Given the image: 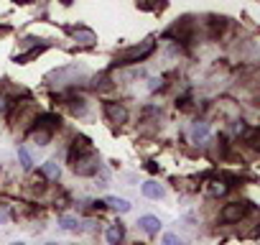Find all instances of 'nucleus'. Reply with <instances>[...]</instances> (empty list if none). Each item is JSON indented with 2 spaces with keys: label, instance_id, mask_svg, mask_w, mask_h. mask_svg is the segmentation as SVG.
I'll use <instances>...</instances> for the list:
<instances>
[{
  "label": "nucleus",
  "instance_id": "nucleus-1",
  "mask_svg": "<svg viewBox=\"0 0 260 245\" xmlns=\"http://www.w3.org/2000/svg\"><path fill=\"white\" fill-rule=\"evenodd\" d=\"M156 51V41L148 39V41H143L138 43V46H128V49H122L118 57H115V64L118 66H128V64H138V61H145L151 57V54Z\"/></svg>",
  "mask_w": 260,
  "mask_h": 245
},
{
  "label": "nucleus",
  "instance_id": "nucleus-2",
  "mask_svg": "<svg viewBox=\"0 0 260 245\" xmlns=\"http://www.w3.org/2000/svg\"><path fill=\"white\" fill-rule=\"evenodd\" d=\"M72 169L77 176H95L100 171V156L95 151H89L87 156H82V159H77L72 163Z\"/></svg>",
  "mask_w": 260,
  "mask_h": 245
},
{
  "label": "nucleus",
  "instance_id": "nucleus-3",
  "mask_svg": "<svg viewBox=\"0 0 260 245\" xmlns=\"http://www.w3.org/2000/svg\"><path fill=\"white\" fill-rule=\"evenodd\" d=\"M247 209H250V204H247V202H230V204L222 207L220 220L224 222V225H235V222H240L247 215Z\"/></svg>",
  "mask_w": 260,
  "mask_h": 245
},
{
  "label": "nucleus",
  "instance_id": "nucleus-4",
  "mask_svg": "<svg viewBox=\"0 0 260 245\" xmlns=\"http://www.w3.org/2000/svg\"><path fill=\"white\" fill-rule=\"evenodd\" d=\"M102 113L110 122H115V125H122V122H128V107L122 102H115V100H105L102 102Z\"/></svg>",
  "mask_w": 260,
  "mask_h": 245
},
{
  "label": "nucleus",
  "instance_id": "nucleus-5",
  "mask_svg": "<svg viewBox=\"0 0 260 245\" xmlns=\"http://www.w3.org/2000/svg\"><path fill=\"white\" fill-rule=\"evenodd\" d=\"M89 151H92V143H89L87 136H77L72 148H69V163H74L77 159H82V156H87Z\"/></svg>",
  "mask_w": 260,
  "mask_h": 245
},
{
  "label": "nucleus",
  "instance_id": "nucleus-6",
  "mask_svg": "<svg viewBox=\"0 0 260 245\" xmlns=\"http://www.w3.org/2000/svg\"><path fill=\"white\" fill-rule=\"evenodd\" d=\"M138 227L145 232V235H158V230H161V220L156 215H143L138 217Z\"/></svg>",
  "mask_w": 260,
  "mask_h": 245
},
{
  "label": "nucleus",
  "instance_id": "nucleus-7",
  "mask_svg": "<svg viewBox=\"0 0 260 245\" xmlns=\"http://www.w3.org/2000/svg\"><path fill=\"white\" fill-rule=\"evenodd\" d=\"M105 238H107L110 245H120L122 238H125V225H122V222H112V225L107 227V232H105Z\"/></svg>",
  "mask_w": 260,
  "mask_h": 245
},
{
  "label": "nucleus",
  "instance_id": "nucleus-8",
  "mask_svg": "<svg viewBox=\"0 0 260 245\" xmlns=\"http://www.w3.org/2000/svg\"><path fill=\"white\" fill-rule=\"evenodd\" d=\"M140 189H143V197H148V199H163L166 197V189L158 184V182H153V179L145 182Z\"/></svg>",
  "mask_w": 260,
  "mask_h": 245
},
{
  "label": "nucleus",
  "instance_id": "nucleus-9",
  "mask_svg": "<svg viewBox=\"0 0 260 245\" xmlns=\"http://www.w3.org/2000/svg\"><path fill=\"white\" fill-rule=\"evenodd\" d=\"M191 138H194V143H204L209 138V125H207V122L197 120L194 125H191Z\"/></svg>",
  "mask_w": 260,
  "mask_h": 245
},
{
  "label": "nucleus",
  "instance_id": "nucleus-10",
  "mask_svg": "<svg viewBox=\"0 0 260 245\" xmlns=\"http://www.w3.org/2000/svg\"><path fill=\"white\" fill-rule=\"evenodd\" d=\"M102 202H105V207L115 209V212H130V202L122 199V197H107V199H102Z\"/></svg>",
  "mask_w": 260,
  "mask_h": 245
},
{
  "label": "nucleus",
  "instance_id": "nucleus-11",
  "mask_svg": "<svg viewBox=\"0 0 260 245\" xmlns=\"http://www.w3.org/2000/svg\"><path fill=\"white\" fill-rule=\"evenodd\" d=\"M207 189H209V194H212V197H224V194H227V189H230V184L217 176V179H209Z\"/></svg>",
  "mask_w": 260,
  "mask_h": 245
},
{
  "label": "nucleus",
  "instance_id": "nucleus-12",
  "mask_svg": "<svg viewBox=\"0 0 260 245\" xmlns=\"http://www.w3.org/2000/svg\"><path fill=\"white\" fill-rule=\"evenodd\" d=\"M28 138H31L33 143H39V146H49L51 130H46V128H33V130L28 133Z\"/></svg>",
  "mask_w": 260,
  "mask_h": 245
},
{
  "label": "nucleus",
  "instance_id": "nucleus-13",
  "mask_svg": "<svg viewBox=\"0 0 260 245\" xmlns=\"http://www.w3.org/2000/svg\"><path fill=\"white\" fill-rule=\"evenodd\" d=\"M59 227L66 230V232H79L82 230V222H79L77 217H72V215H61L59 217Z\"/></svg>",
  "mask_w": 260,
  "mask_h": 245
},
{
  "label": "nucleus",
  "instance_id": "nucleus-14",
  "mask_svg": "<svg viewBox=\"0 0 260 245\" xmlns=\"http://www.w3.org/2000/svg\"><path fill=\"white\" fill-rule=\"evenodd\" d=\"M41 174L46 176V179H59V174H61V166L56 163V159H49L46 163H43V169H41Z\"/></svg>",
  "mask_w": 260,
  "mask_h": 245
},
{
  "label": "nucleus",
  "instance_id": "nucleus-15",
  "mask_svg": "<svg viewBox=\"0 0 260 245\" xmlns=\"http://www.w3.org/2000/svg\"><path fill=\"white\" fill-rule=\"evenodd\" d=\"M72 33H74V39L82 43V46H92V43L97 41V39H95V33H92V31H87V28H74Z\"/></svg>",
  "mask_w": 260,
  "mask_h": 245
},
{
  "label": "nucleus",
  "instance_id": "nucleus-16",
  "mask_svg": "<svg viewBox=\"0 0 260 245\" xmlns=\"http://www.w3.org/2000/svg\"><path fill=\"white\" fill-rule=\"evenodd\" d=\"M46 46H49V43H41V46H33L31 51H26V54H20V57H16V61H18V64H28L31 59L41 57V54H43V49H46Z\"/></svg>",
  "mask_w": 260,
  "mask_h": 245
},
{
  "label": "nucleus",
  "instance_id": "nucleus-17",
  "mask_svg": "<svg viewBox=\"0 0 260 245\" xmlns=\"http://www.w3.org/2000/svg\"><path fill=\"white\" fill-rule=\"evenodd\" d=\"M69 107H72V113H74V115H84V113H87L84 97H69Z\"/></svg>",
  "mask_w": 260,
  "mask_h": 245
},
{
  "label": "nucleus",
  "instance_id": "nucleus-18",
  "mask_svg": "<svg viewBox=\"0 0 260 245\" xmlns=\"http://www.w3.org/2000/svg\"><path fill=\"white\" fill-rule=\"evenodd\" d=\"M166 3L163 0H138V8L140 10H158V8H163Z\"/></svg>",
  "mask_w": 260,
  "mask_h": 245
},
{
  "label": "nucleus",
  "instance_id": "nucleus-19",
  "mask_svg": "<svg viewBox=\"0 0 260 245\" xmlns=\"http://www.w3.org/2000/svg\"><path fill=\"white\" fill-rule=\"evenodd\" d=\"M224 26H227V18H214V20H212V26H209L212 36H220V33L224 31Z\"/></svg>",
  "mask_w": 260,
  "mask_h": 245
},
{
  "label": "nucleus",
  "instance_id": "nucleus-20",
  "mask_svg": "<svg viewBox=\"0 0 260 245\" xmlns=\"http://www.w3.org/2000/svg\"><path fill=\"white\" fill-rule=\"evenodd\" d=\"M18 159H20V166H23V169H31V166H33V159H31V153L23 148V146H20L18 148Z\"/></svg>",
  "mask_w": 260,
  "mask_h": 245
},
{
  "label": "nucleus",
  "instance_id": "nucleus-21",
  "mask_svg": "<svg viewBox=\"0 0 260 245\" xmlns=\"http://www.w3.org/2000/svg\"><path fill=\"white\" fill-rule=\"evenodd\" d=\"M161 245H184V240L179 235H174V232H166V235L161 238Z\"/></svg>",
  "mask_w": 260,
  "mask_h": 245
},
{
  "label": "nucleus",
  "instance_id": "nucleus-22",
  "mask_svg": "<svg viewBox=\"0 0 260 245\" xmlns=\"http://www.w3.org/2000/svg\"><path fill=\"white\" fill-rule=\"evenodd\" d=\"M235 133H237V136H242V133H247L245 120H235Z\"/></svg>",
  "mask_w": 260,
  "mask_h": 245
},
{
  "label": "nucleus",
  "instance_id": "nucleus-23",
  "mask_svg": "<svg viewBox=\"0 0 260 245\" xmlns=\"http://www.w3.org/2000/svg\"><path fill=\"white\" fill-rule=\"evenodd\" d=\"M161 87H163V80H158V77H153L151 84H148V90H151V92H156V90H161Z\"/></svg>",
  "mask_w": 260,
  "mask_h": 245
},
{
  "label": "nucleus",
  "instance_id": "nucleus-24",
  "mask_svg": "<svg viewBox=\"0 0 260 245\" xmlns=\"http://www.w3.org/2000/svg\"><path fill=\"white\" fill-rule=\"evenodd\" d=\"M5 110H8V100L0 95V113H5Z\"/></svg>",
  "mask_w": 260,
  "mask_h": 245
},
{
  "label": "nucleus",
  "instance_id": "nucleus-25",
  "mask_svg": "<svg viewBox=\"0 0 260 245\" xmlns=\"http://www.w3.org/2000/svg\"><path fill=\"white\" fill-rule=\"evenodd\" d=\"M3 222H8V212H5V209H0V225H3Z\"/></svg>",
  "mask_w": 260,
  "mask_h": 245
},
{
  "label": "nucleus",
  "instance_id": "nucleus-26",
  "mask_svg": "<svg viewBox=\"0 0 260 245\" xmlns=\"http://www.w3.org/2000/svg\"><path fill=\"white\" fill-rule=\"evenodd\" d=\"M10 245H26V243H20V240H16V243H10Z\"/></svg>",
  "mask_w": 260,
  "mask_h": 245
},
{
  "label": "nucleus",
  "instance_id": "nucleus-27",
  "mask_svg": "<svg viewBox=\"0 0 260 245\" xmlns=\"http://www.w3.org/2000/svg\"><path fill=\"white\" fill-rule=\"evenodd\" d=\"M61 3H64V5H69V3H72V0H61Z\"/></svg>",
  "mask_w": 260,
  "mask_h": 245
},
{
  "label": "nucleus",
  "instance_id": "nucleus-28",
  "mask_svg": "<svg viewBox=\"0 0 260 245\" xmlns=\"http://www.w3.org/2000/svg\"><path fill=\"white\" fill-rule=\"evenodd\" d=\"M46 245H59V243H46Z\"/></svg>",
  "mask_w": 260,
  "mask_h": 245
}]
</instances>
